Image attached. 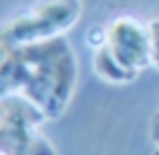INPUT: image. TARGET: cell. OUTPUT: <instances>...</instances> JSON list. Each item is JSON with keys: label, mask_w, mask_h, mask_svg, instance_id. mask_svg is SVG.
<instances>
[{"label": "cell", "mask_w": 159, "mask_h": 155, "mask_svg": "<svg viewBox=\"0 0 159 155\" xmlns=\"http://www.w3.org/2000/svg\"><path fill=\"white\" fill-rule=\"evenodd\" d=\"M0 51L2 95L24 97L48 121L61 119L79 81V61L66 36Z\"/></svg>", "instance_id": "1"}, {"label": "cell", "mask_w": 159, "mask_h": 155, "mask_svg": "<svg viewBox=\"0 0 159 155\" xmlns=\"http://www.w3.org/2000/svg\"><path fill=\"white\" fill-rule=\"evenodd\" d=\"M93 69H95V73H97L99 79H103L105 83H111V85H127V83H133L137 79V73H133L131 69H127V66L113 54V51L107 44L103 48H99V51H95Z\"/></svg>", "instance_id": "4"}, {"label": "cell", "mask_w": 159, "mask_h": 155, "mask_svg": "<svg viewBox=\"0 0 159 155\" xmlns=\"http://www.w3.org/2000/svg\"><path fill=\"white\" fill-rule=\"evenodd\" d=\"M107 47L127 69L137 75L151 66L149 24L137 16L123 14L107 24Z\"/></svg>", "instance_id": "3"}, {"label": "cell", "mask_w": 159, "mask_h": 155, "mask_svg": "<svg viewBox=\"0 0 159 155\" xmlns=\"http://www.w3.org/2000/svg\"><path fill=\"white\" fill-rule=\"evenodd\" d=\"M149 137H151L153 145H155L153 155H159V109L153 113V117H151V123H149Z\"/></svg>", "instance_id": "7"}, {"label": "cell", "mask_w": 159, "mask_h": 155, "mask_svg": "<svg viewBox=\"0 0 159 155\" xmlns=\"http://www.w3.org/2000/svg\"><path fill=\"white\" fill-rule=\"evenodd\" d=\"M149 39H151V66L159 71V16L149 20Z\"/></svg>", "instance_id": "6"}, {"label": "cell", "mask_w": 159, "mask_h": 155, "mask_svg": "<svg viewBox=\"0 0 159 155\" xmlns=\"http://www.w3.org/2000/svg\"><path fill=\"white\" fill-rule=\"evenodd\" d=\"M85 43L89 44L93 51H99L107 44V26H101V24H95L87 30L85 34Z\"/></svg>", "instance_id": "5"}, {"label": "cell", "mask_w": 159, "mask_h": 155, "mask_svg": "<svg viewBox=\"0 0 159 155\" xmlns=\"http://www.w3.org/2000/svg\"><path fill=\"white\" fill-rule=\"evenodd\" d=\"M81 14V0H36L4 20L0 30V48L65 36L77 24Z\"/></svg>", "instance_id": "2"}]
</instances>
